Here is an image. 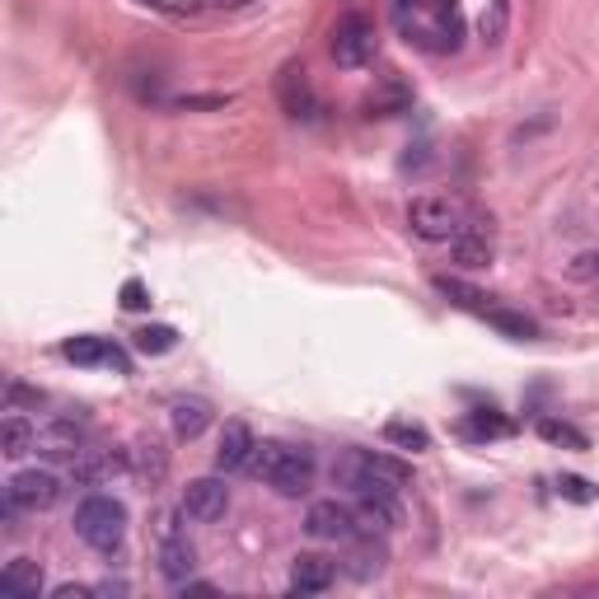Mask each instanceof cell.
<instances>
[{"label": "cell", "mask_w": 599, "mask_h": 599, "mask_svg": "<svg viewBox=\"0 0 599 599\" xmlns=\"http://www.w3.org/2000/svg\"><path fill=\"white\" fill-rule=\"evenodd\" d=\"M132 468H136L150 487H160V482H164V473H169V454H164L160 440H150V436H146V440H136V460H132Z\"/></svg>", "instance_id": "603a6c76"}, {"label": "cell", "mask_w": 599, "mask_h": 599, "mask_svg": "<svg viewBox=\"0 0 599 599\" xmlns=\"http://www.w3.org/2000/svg\"><path fill=\"white\" fill-rule=\"evenodd\" d=\"M66 360H75V366H113L118 375H127L132 366H127V352L122 346H113L108 338H71L66 346Z\"/></svg>", "instance_id": "4fadbf2b"}, {"label": "cell", "mask_w": 599, "mask_h": 599, "mask_svg": "<svg viewBox=\"0 0 599 599\" xmlns=\"http://www.w3.org/2000/svg\"><path fill=\"white\" fill-rule=\"evenodd\" d=\"M399 5H403V10H427L431 0H399Z\"/></svg>", "instance_id": "74e56055"}, {"label": "cell", "mask_w": 599, "mask_h": 599, "mask_svg": "<svg viewBox=\"0 0 599 599\" xmlns=\"http://www.w3.org/2000/svg\"><path fill=\"white\" fill-rule=\"evenodd\" d=\"M169 421H173V436L179 440H197L201 431L211 427V403L201 399H179L169 407Z\"/></svg>", "instance_id": "d6986e66"}, {"label": "cell", "mask_w": 599, "mask_h": 599, "mask_svg": "<svg viewBox=\"0 0 599 599\" xmlns=\"http://www.w3.org/2000/svg\"><path fill=\"white\" fill-rule=\"evenodd\" d=\"M413 468L393 454H375V450H342L333 460V487H346L356 497H393L399 487H407Z\"/></svg>", "instance_id": "6da1fadb"}, {"label": "cell", "mask_w": 599, "mask_h": 599, "mask_svg": "<svg viewBox=\"0 0 599 599\" xmlns=\"http://www.w3.org/2000/svg\"><path fill=\"white\" fill-rule=\"evenodd\" d=\"M407 103H413V89H407L399 75H384L380 89H370V99H366L370 118H393V113H403Z\"/></svg>", "instance_id": "ffe728a7"}, {"label": "cell", "mask_w": 599, "mask_h": 599, "mask_svg": "<svg viewBox=\"0 0 599 599\" xmlns=\"http://www.w3.org/2000/svg\"><path fill=\"white\" fill-rule=\"evenodd\" d=\"M10 403H42V393L38 389H24V384H10Z\"/></svg>", "instance_id": "e575fe53"}, {"label": "cell", "mask_w": 599, "mask_h": 599, "mask_svg": "<svg viewBox=\"0 0 599 599\" xmlns=\"http://www.w3.org/2000/svg\"><path fill=\"white\" fill-rule=\"evenodd\" d=\"M431 28L427 34H417V42H427V47H440V52H454L464 38V10H460V0H431Z\"/></svg>", "instance_id": "8fae6325"}, {"label": "cell", "mask_w": 599, "mask_h": 599, "mask_svg": "<svg viewBox=\"0 0 599 599\" xmlns=\"http://www.w3.org/2000/svg\"><path fill=\"white\" fill-rule=\"evenodd\" d=\"M254 450H258V440H254V431H248V421H225V431H220V450H216V468L220 473L248 468Z\"/></svg>", "instance_id": "5bb4252c"}, {"label": "cell", "mask_w": 599, "mask_h": 599, "mask_svg": "<svg viewBox=\"0 0 599 599\" xmlns=\"http://www.w3.org/2000/svg\"><path fill=\"white\" fill-rule=\"evenodd\" d=\"M482 319L492 323V328H501V333H506V338H515V342H529V338H539V323H534L529 314H515V309L487 305V309H482Z\"/></svg>", "instance_id": "d4e9b609"}, {"label": "cell", "mask_w": 599, "mask_h": 599, "mask_svg": "<svg viewBox=\"0 0 599 599\" xmlns=\"http://www.w3.org/2000/svg\"><path fill=\"white\" fill-rule=\"evenodd\" d=\"M71 473L81 487H103V482L122 478V473H132V454L127 450H81Z\"/></svg>", "instance_id": "ba28073f"}, {"label": "cell", "mask_w": 599, "mask_h": 599, "mask_svg": "<svg viewBox=\"0 0 599 599\" xmlns=\"http://www.w3.org/2000/svg\"><path fill=\"white\" fill-rule=\"evenodd\" d=\"M375 47H380V34H375V20H366V14H342L333 24V61L342 71L370 66Z\"/></svg>", "instance_id": "5b68a950"}, {"label": "cell", "mask_w": 599, "mask_h": 599, "mask_svg": "<svg viewBox=\"0 0 599 599\" xmlns=\"http://www.w3.org/2000/svg\"><path fill=\"white\" fill-rule=\"evenodd\" d=\"M506 20H511V0H492V5L482 10V20H478V34L487 47H497L501 38H506Z\"/></svg>", "instance_id": "f1b7e54d"}, {"label": "cell", "mask_w": 599, "mask_h": 599, "mask_svg": "<svg viewBox=\"0 0 599 599\" xmlns=\"http://www.w3.org/2000/svg\"><path fill=\"white\" fill-rule=\"evenodd\" d=\"M5 497L20 511H52L61 501V478L57 473H47V468H24L5 482Z\"/></svg>", "instance_id": "8992f818"}, {"label": "cell", "mask_w": 599, "mask_h": 599, "mask_svg": "<svg viewBox=\"0 0 599 599\" xmlns=\"http://www.w3.org/2000/svg\"><path fill=\"white\" fill-rule=\"evenodd\" d=\"M346 572L356 580H370V576L384 572V548L375 543V534H360V543L352 548V558H346Z\"/></svg>", "instance_id": "cb8c5ba5"}, {"label": "cell", "mask_w": 599, "mask_h": 599, "mask_svg": "<svg viewBox=\"0 0 599 599\" xmlns=\"http://www.w3.org/2000/svg\"><path fill=\"white\" fill-rule=\"evenodd\" d=\"M52 595L57 599H85V595H94V586H57Z\"/></svg>", "instance_id": "d590c367"}, {"label": "cell", "mask_w": 599, "mask_h": 599, "mask_svg": "<svg viewBox=\"0 0 599 599\" xmlns=\"http://www.w3.org/2000/svg\"><path fill=\"white\" fill-rule=\"evenodd\" d=\"M305 529L323 543H338V539H356V511L342 506V501H314L309 515H305Z\"/></svg>", "instance_id": "9c48e42d"}, {"label": "cell", "mask_w": 599, "mask_h": 599, "mask_svg": "<svg viewBox=\"0 0 599 599\" xmlns=\"http://www.w3.org/2000/svg\"><path fill=\"white\" fill-rule=\"evenodd\" d=\"M193 566H197V558H193V548H187V539L164 534L160 539V576L173 580V586H183V580L193 576Z\"/></svg>", "instance_id": "e0dca14e"}, {"label": "cell", "mask_w": 599, "mask_h": 599, "mask_svg": "<svg viewBox=\"0 0 599 599\" xmlns=\"http://www.w3.org/2000/svg\"><path fill=\"white\" fill-rule=\"evenodd\" d=\"M28 450H38V427L28 417H5L0 421V454H10V460H20V454H28Z\"/></svg>", "instance_id": "7402d4cb"}, {"label": "cell", "mask_w": 599, "mask_h": 599, "mask_svg": "<svg viewBox=\"0 0 599 599\" xmlns=\"http://www.w3.org/2000/svg\"><path fill=\"white\" fill-rule=\"evenodd\" d=\"M539 436L553 440V445H572V450H586V436L576 427H566V421H539Z\"/></svg>", "instance_id": "4dcf8cb0"}, {"label": "cell", "mask_w": 599, "mask_h": 599, "mask_svg": "<svg viewBox=\"0 0 599 599\" xmlns=\"http://www.w3.org/2000/svg\"><path fill=\"white\" fill-rule=\"evenodd\" d=\"M558 497L576 501V506H586V501H595V487H590L586 478H576V473H562V478H558Z\"/></svg>", "instance_id": "1f68e13d"}, {"label": "cell", "mask_w": 599, "mask_h": 599, "mask_svg": "<svg viewBox=\"0 0 599 599\" xmlns=\"http://www.w3.org/2000/svg\"><path fill=\"white\" fill-rule=\"evenodd\" d=\"M277 103L286 108L291 118H314V89H309V71L300 61H286L277 71Z\"/></svg>", "instance_id": "7c38bea8"}, {"label": "cell", "mask_w": 599, "mask_h": 599, "mask_svg": "<svg viewBox=\"0 0 599 599\" xmlns=\"http://www.w3.org/2000/svg\"><path fill=\"white\" fill-rule=\"evenodd\" d=\"M464 431H468V436H506L511 421H501V417H492V413H473V417L464 421Z\"/></svg>", "instance_id": "d6a6232c"}, {"label": "cell", "mask_w": 599, "mask_h": 599, "mask_svg": "<svg viewBox=\"0 0 599 599\" xmlns=\"http://www.w3.org/2000/svg\"><path fill=\"white\" fill-rule=\"evenodd\" d=\"M338 580V562H328L319 553H300L291 566V590L295 595H323Z\"/></svg>", "instance_id": "9a60e30c"}, {"label": "cell", "mask_w": 599, "mask_h": 599, "mask_svg": "<svg viewBox=\"0 0 599 599\" xmlns=\"http://www.w3.org/2000/svg\"><path fill=\"white\" fill-rule=\"evenodd\" d=\"M85 450V417H52L38 427V454L52 460H75Z\"/></svg>", "instance_id": "30bf717a"}, {"label": "cell", "mask_w": 599, "mask_h": 599, "mask_svg": "<svg viewBox=\"0 0 599 599\" xmlns=\"http://www.w3.org/2000/svg\"><path fill=\"white\" fill-rule=\"evenodd\" d=\"M146 305H150V291L140 286L136 277H132L127 286H122V309H146Z\"/></svg>", "instance_id": "836d02e7"}, {"label": "cell", "mask_w": 599, "mask_h": 599, "mask_svg": "<svg viewBox=\"0 0 599 599\" xmlns=\"http://www.w3.org/2000/svg\"><path fill=\"white\" fill-rule=\"evenodd\" d=\"M140 5L155 10V14H169V20H193L207 0H140Z\"/></svg>", "instance_id": "f546056e"}, {"label": "cell", "mask_w": 599, "mask_h": 599, "mask_svg": "<svg viewBox=\"0 0 599 599\" xmlns=\"http://www.w3.org/2000/svg\"><path fill=\"white\" fill-rule=\"evenodd\" d=\"M356 511V534H389L399 525V506H393V497H360Z\"/></svg>", "instance_id": "ac0fdd59"}, {"label": "cell", "mask_w": 599, "mask_h": 599, "mask_svg": "<svg viewBox=\"0 0 599 599\" xmlns=\"http://www.w3.org/2000/svg\"><path fill=\"white\" fill-rule=\"evenodd\" d=\"M207 5H216V10H248V5H258V0H207Z\"/></svg>", "instance_id": "8d00e7d4"}, {"label": "cell", "mask_w": 599, "mask_h": 599, "mask_svg": "<svg viewBox=\"0 0 599 599\" xmlns=\"http://www.w3.org/2000/svg\"><path fill=\"white\" fill-rule=\"evenodd\" d=\"M407 225H413V234H417V240H427V244H454L468 230V220H464L460 201H450V197H417L413 207H407Z\"/></svg>", "instance_id": "277c9868"}, {"label": "cell", "mask_w": 599, "mask_h": 599, "mask_svg": "<svg viewBox=\"0 0 599 599\" xmlns=\"http://www.w3.org/2000/svg\"><path fill=\"white\" fill-rule=\"evenodd\" d=\"M173 346H179V333H173L169 323H146L136 333V352H146V356H164Z\"/></svg>", "instance_id": "83f0119b"}, {"label": "cell", "mask_w": 599, "mask_h": 599, "mask_svg": "<svg viewBox=\"0 0 599 599\" xmlns=\"http://www.w3.org/2000/svg\"><path fill=\"white\" fill-rule=\"evenodd\" d=\"M436 291L445 295L450 305H460V309H473V314L487 309V295L473 291V286H464V281H454V277H436Z\"/></svg>", "instance_id": "484cf974"}, {"label": "cell", "mask_w": 599, "mask_h": 599, "mask_svg": "<svg viewBox=\"0 0 599 599\" xmlns=\"http://www.w3.org/2000/svg\"><path fill=\"white\" fill-rule=\"evenodd\" d=\"M0 590L10 599H38L42 590V566L34 558H14L5 562V572H0Z\"/></svg>", "instance_id": "2e32d148"}, {"label": "cell", "mask_w": 599, "mask_h": 599, "mask_svg": "<svg viewBox=\"0 0 599 599\" xmlns=\"http://www.w3.org/2000/svg\"><path fill=\"white\" fill-rule=\"evenodd\" d=\"M230 506V487L220 478H193L183 487V515L197 519V525H216Z\"/></svg>", "instance_id": "52a82bcc"}, {"label": "cell", "mask_w": 599, "mask_h": 599, "mask_svg": "<svg viewBox=\"0 0 599 599\" xmlns=\"http://www.w3.org/2000/svg\"><path fill=\"white\" fill-rule=\"evenodd\" d=\"M384 440L389 445H399V450H431V436H427V427H417V421H389L384 427Z\"/></svg>", "instance_id": "4316f807"}, {"label": "cell", "mask_w": 599, "mask_h": 599, "mask_svg": "<svg viewBox=\"0 0 599 599\" xmlns=\"http://www.w3.org/2000/svg\"><path fill=\"white\" fill-rule=\"evenodd\" d=\"M248 473L262 478L267 487H277L281 497H305L314 487V473H319V460L305 445H281V440H262L248 460Z\"/></svg>", "instance_id": "7a4b0ae2"}, {"label": "cell", "mask_w": 599, "mask_h": 599, "mask_svg": "<svg viewBox=\"0 0 599 599\" xmlns=\"http://www.w3.org/2000/svg\"><path fill=\"white\" fill-rule=\"evenodd\" d=\"M492 258H497V248L478 225H468L460 240H454V262L460 267H473V272H478V267H492Z\"/></svg>", "instance_id": "44dd1931"}, {"label": "cell", "mask_w": 599, "mask_h": 599, "mask_svg": "<svg viewBox=\"0 0 599 599\" xmlns=\"http://www.w3.org/2000/svg\"><path fill=\"white\" fill-rule=\"evenodd\" d=\"M75 534L94 548V553H118L127 539V506L118 497H85L75 511Z\"/></svg>", "instance_id": "3957f363"}]
</instances>
